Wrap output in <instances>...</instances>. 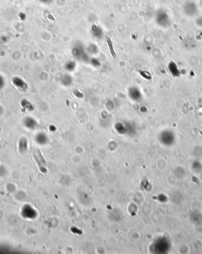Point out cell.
<instances>
[{
  "mask_svg": "<svg viewBox=\"0 0 202 254\" xmlns=\"http://www.w3.org/2000/svg\"><path fill=\"white\" fill-rule=\"evenodd\" d=\"M115 128L118 132L121 134H130L135 131L134 126L130 122H118L115 124Z\"/></svg>",
  "mask_w": 202,
  "mask_h": 254,
  "instance_id": "6da1fadb",
  "label": "cell"
},
{
  "mask_svg": "<svg viewBox=\"0 0 202 254\" xmlns=\"http://www.w3.org/2000/svg\"><path fill=\"white\" fill-rule=\"evenodd\" d=\"M12 82L15 87L21 91H26V90L28 88V84L23 78L19 77H14L12 79Z\"/></svg>",
  "mask_w": 202,
  "mask_h": 254,
  "instance_id": "7a4b0ae2",
  "label": "cell"
},
{
  "mask_svg": "<svg viewBox=\"0 0 202 254\" xmlns=\"http://www.w3.org/2000/svg\"><path fill=\"white\" fill-rule=\"evenodd\" d=\"M128 95L130 98L134 102H139L141 100V92L136 87L130 88L128 90Z\"/></svg>",
  "mask_w": 202,
  "mask_h": 254,
  "instance_id": "3957f363",
  "label": "cell"
},
{
  "mask_svg": "<svg viewBox=\"0 0 202 254\" xmlns=\"http://www.w3.org/2000/svg\"><path fill=\"white\" fill-rule=\"evenodd\" d=\"M21 106L24 110L29 112H31L34 110V107L33 104L27 99H23L21 102Z\"/></svg>",
  "mask_w": 202,
  "mask_h": 254,
  "instance_id": "277c9868",
  "label": "cell"
},
{
  "mask_svg": "<svg viewBox=\"0 0 202 254\" xmlns=\"http://www.w3.org/2000/svg\"><path fill=\"white\" fill-rule=\"evenodd\" d=\"M24 124L26 127L29 129H33L37 125L36 120L31 117H27L24 120Z\"/></svg>",
  "mask_w": 202,
  "mask_h": 254,
  "instance_id": "5b68a950",
  "label": "cell"
},
{
  "mask_svg": "<svg viewBox=\"0 0 202 254\" xmlns=\"http://www.w3.org/2000/svg\"><path fill=\"white\" fill-rule=\"evenodd\" d=\"M73 83V78H71L70 75H64L61 78V84L65 86L68 87L70 86Z\"/></svg>",
  "mask_w": 202,
  "mask_h": 254,
  "instance_id": "8992f818",
  "label": "cell"
},
{
  "mask_svg": "<svg viewBox=\"0 0 202 254\" xmlns=\"http://www.w3.org/2000/svg\"><path fill=\"white\" fill-rule=\"evenodd\" d=\"M47 141L48 139L47 136L43 133L38 134L36 136V141L39 144L44 145L47 142Z\"/></svg>",
  "mask_w": 202,
  "mask_h": 254,
  "instance_id": "52a82bcc",
  "label": "cell"
},
{
  "mask_svg": "<svg viewBox=\"0 0 202 254\" xmlns=\"http://www.w3.org/2000/svg\"><path fill=\"white\" fill-rule=\"evenodd\" d=\"M106 41H107V44L108 45V47H109V49H110V53H111L112 57L113 58H115L117 57V53H116L114 49V47H113V43L112 41L111 38H108L107 39Z\"/></svg>",
  "mask_w": 202,
  "mask_h": 254,
  "instance_id": "ba28073f",
  "label": "cell"
},
{
  "mask_svg": "<svg viewBox=\"0 0 202 254\" xmlns=\"http://www.w3.org/2000/svg\"><path fill=\"white\" fill-rule=\"evenodd\" d=\"M27 148V140L25 139L24 138L21 139L19 143V149L20 151H22V152H24L26 151Z\"/></svg>",
  "mask_w": 202,
  "mask_h": 254,
  "instance_id": "9c48e42d",
  "label": "cell"
},
{
  "mask_svg": "<svg viewBox=\"0 0 202 254\" xmlns=\"http://www.w3.org/2000/svg\"><path fill=\"white\" fill-rule=\"evenodd\" d=\"M138 72L142 78H145V80H151L152 77H151L150 73L148 72L143 71V70H139L138 71Z\"/></svg>",
  "mask_w": 202,
  "mask_h": 254,
  "instance_id": "30bf717a",
  "label": "cell"
},
{
  "mask_svg": "<svg viewBox=\"0 0 202 254\" xmlns=\"http://www.w3.org/2000/svg\"><path fill=\"white\" fill-rule=\"evenodd\" d=\"M73 94L77 98H82L83 96V94L80 91H79L78 90H75V91L73 92Z\"/></svg>",
  "mask_w": 202,
  "mask_h": 254,
  "instance_id": "8fae6325",
  "label": "cell"
},
{
  "mask_svg": "<svg viewBox=\"0 0 202 254\" xmlns=\"http://www.w3.org/2000/svg\"><path fill=\"white\" fill-rule=\"evenodd\" d=\"M5 86V80L4 78L0 75V90L2 89Z\"/></svg>",
  "mask_w": 202,
  "mask_h": 254,
  "instance_id": "7c38bea8",
  "label": "cell"
}]
</instances>
